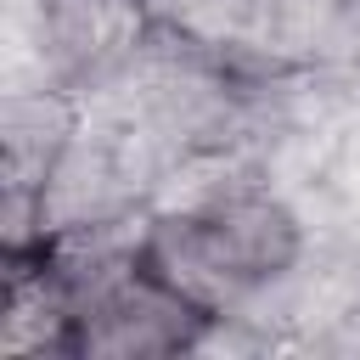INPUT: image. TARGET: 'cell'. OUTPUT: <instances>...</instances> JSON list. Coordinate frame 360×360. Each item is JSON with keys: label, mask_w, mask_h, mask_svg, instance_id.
<instances>
[{"label": "cell", "mask_w": 360, "mask_h": 360, "mask_svg": "<svg viewBox=\"0 0 360 360\" xmlns=\"http://www.w3.org/2000/svg\"><path fill=\"white\" fill-rule=\"evenodd\" d=\"M152 0H17L11 84H56L90 101L152 45Z\"/></svg>", "instance_id": "1"}]
</instances>
